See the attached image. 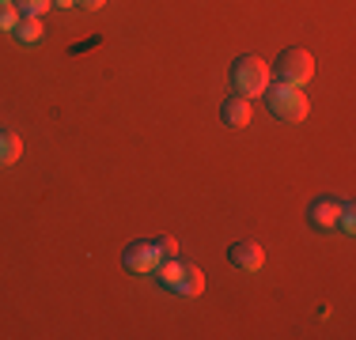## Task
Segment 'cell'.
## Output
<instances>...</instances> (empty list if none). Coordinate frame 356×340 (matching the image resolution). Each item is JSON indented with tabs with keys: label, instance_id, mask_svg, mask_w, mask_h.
<instances>
[{
	"label": "cell",
	"instance_id": "cell-11",
	"mask_svg": "<svg viewBox=\"0 0 356 340\" xmlns=\"http://www.w3.org/2000/svg\"><path fill=\"white\" fill-rule=\"evenodd\" d=\"M12 4H15V12H19V15H38V19H42V12L54 8V0H12Z\"/></svg>",
	"mask_w": 356,
	"mask_h": 340
},
{
	"label": "cell",
	"instance_id": "cell-2",
	"mask_svg": "<svg viewBox=\"0 0 356 340\" xmlns=\"http://www.w3.org/2000/svg\"><path fill=\"white\" fill-rule=\"evenodd\" d=\"M269 99V114H277L281 121H303V117L311 114V102L303 95L300 87H292V83H273V91H266Z\"/></svg>",
	"mask_w": 356,
	"mask_h": 340
},
{
	"label": "cell",
	"instance_id": "cell-6",
	"mask_svg": "<svg viewBox=\"0 0 356 340\" xmlns=\"http://www.w3.org/2000/svg\"><path fill=\"white\" fill-rule=\"evenodd\" d=\"M227 261H232L235 269H243V272H258L261 265H266V253H261L258 242H232L227 246Z\"/></svg>",
	"mask_w": 356,
	"mask_h": 340
},
{
	"label": "cell",
	"instance_id": "cell-14",
	"mask_svg": "<svg viewBox=\"0 0 356 340\" xmlns=\"http://www.w3.org/2000/svg\"><path fill=\"white\" fill-rule=\"evenodd\" d=\"M76 4H80V8H88V12H99V8L106 4V0H76Z\"/></svg>",
	"mask_w": 356,
	"mask_h": 340
},
{
	"label": "cell",
	"instance_id": "cell-10",
	"mask_svg": "<svg viewBox=\"0 0 356 340\" xmlns=\"http://www.w3.org/2000/svg\"><path fill=\"white\" fill-rule=\"evenodd\" d=\"M19 155H23V140L15 133H0V167H12V163H19Z\"/></svg>",
	"mask_w": 356,
	"mask_h": 340
},
{
	"label": "cell",
	"instance_id": "cell-16",
	"mask_svg": "<svg viewBox=\"0 0 356 340\" xmlns=\"http://www.w3.org/2000/svg\"><path fill=\"white\" fill-rule=\"evenodd\" d=\"M0 4H12V0H0Z\"/></svg>",
	"mask_w": 356,
	"mask_h": 340
},
{
	"label": "cell",
	"instance_id": "cell-1",
	"mask_svg": "<svg viewBox=\"0 0 356 340\" xmlns=\"http://www.w3.org/2000/svg\"><path fill=\"white\" fill-rule=\"evenodd\" d=\"M232 87H235V95H247V99L266 95L269 91V65L254 53H243L232 65Z\"/></svg>",
	"mask_w": 356,
	"mask_h": 340
},
{
	"label": "cell",
	"instance_id": "cell-15",
	"mask_svg": "<svg viewBox=\"0 0 356 340\" xmlns=\"http://www.w3.org/2000/svg\"><path fill=\"white\" fill-rule=\"evenodd\" d=\"M54 4H57V8H72L76 0H54Z\"/></svg>",
	"mask_w": 356,
	"mask_h": 340
},
{
	"label": "cell",
	"instance_id": "cell-8",
	"mask_svg": "<svg viewBox=\"0 0 356 340\" xmlns=\"http://www.w3.org/2000/svg\"><path fill=\"white\" fill-rule=\"evenodd\" d=\"M171 291H178V295H201V291H205V272H201L197 265H190V261H182V269H178V276L171 284Z\"/></svg>",
	"mask_w": 356,
	"mask_h": 340
},
{
	"label": "cell",
	"instance_id": "cell-12",
	"mask_svg": "<svg viewBox=\"0 0 356 340\" xmlns=\"http://www.w3.org/2000/svg\"><path fill=\"white\" fill-rule=\"evenodd\" d=\"M152 242H156V250H159V261H163V257H178V238L159 235V238H152Z\"/></svg>",
	"mask_w": 356,
	"mask_h": 340
},
{
	"label": "cell",
	"instance_id": "cell-7",
	"mask_svg": "<svg viewBox=\"0 0 356 340\" xmlns=\"http://www.w3.org/2000/svg\"><path fill=\"white\" fill-rule=\"evenodd\" d=\"M220 121L227 125V129H247L250 125V99L247 95H232L220 102Z\"/></svg>",
	"mask_w": 356,
	"mask_h": 340
},
{
	"label": "cell",
	"instance_id": "cell-9",
	"mask_svg": "<svg viewBox=\"0 0 356 340\" xmlns=\"http://www.w3.org/2000/svg\"><path fill=\"white\" fill-rule=\"evenodd\" d=\"M15 42H23V46H38L42 38H46V27H42L38 15H19V23H15Z\"/></svg>",
	"mask_w": 356,
	"mask_h": 340
},
{
	"label": "cell",
	"instance_id": "cell-13",
	"mask_svg": "<svg viewBox=\"0 0 356 340\" xmlns=\"http://www.w3.org/2000/svg\"><path fill=\"white\" fill-rule=\"evenodd\" d=\"M15 23H19V12H15V4H0V31L12 34Z\"/></svg>",
	"mask_w": 356,
	"mask_h": 340
},
{
	"label": "cell",
	"instance_id": "cell-4",
	"mask_svg": "<svg viewBox=\"0 0 356 340\" xmlns=\"http://www.w3.org/2000/svg\"><path fill=\"white\" fill-rule=\"evenodd\" d=\"M122 265L129 272H137V276H152V269L159 265V250L152 238H137V242H129L122 250Z\"/></svg>",
	"mask_w": 356,
	"mask_h": 340
},
{
	"label": "cell",
	"instance_id": "cell-5",
	"mask_svg": "<svg viewBox=\"0 0 356 340\" xmlns=\"http://www.w3.org/2000/svg\"><path fill=\"white\" fill-rule=\"evenodd\" d=\"M345 208H353V204L337 201V197H318V201H311V208H307V223L315 227V231H334Z\"/></svg>",
	"mask_w": 356,
	"mask_h": 340
},
{
	"label": "cell",
	"instance_id": "cell-3",
	"mask_svg": "<svg viewBox=\"0 0 356 340\" xmlns=\"http://www.w3.org/2000/svg\"><path fill=\"white\" fill-rule=\"evenodd\" d=\"M273 68H277V80L281 83L303 87V83L315 76V57H311L303 46H288V49H281V57H277Z\"/></svg>",
	"mask_w": 356,
	"mask_h": 340
}]
</instances>
